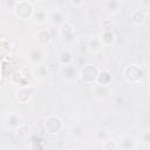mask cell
Here are the masks:
<instances>
[{
	"label": "cell",
	"instance_id": "6da1fadb",
	"mask_svg": "<svg viewBox=\"0 0 150 150\" xmlns=\"http://www.w3.org/2000/svg\"><path fill=\"white\" fill-rule=\"evenodd\" d=\"M14 14L16 18L21 19V20H28L34 15V6L30 1L28 0H21V1H16L14 4L13 7Z\"/></svg>",
	"mask_w": 150,
	"mask_h": 150
},
{
	"label": "cell",
	"instance_id": "7a4b0ae2",
	"mask_svg": "<svg viewBox=\"0 0 150 150\" xmlns=\"http://www.w3.org/2000/svg\"><path fill=\"white\" fill-rule=\"evenodd\" d=\"M98 74H100V70L94 64H86L83 66L80 71H79V77L82 82L84 83H95L97 81V77H98Z\"/></svg>",
	"mask_w": 150,
	"mask_h": 150
},
{
	"label": "cell",
	"instance_id": "3957f363",
	"mask_svg": "<svg viewBox=\"0 0 150 150\" xmlns=\"http://www.w3.org/2000/svg\"><path fill=\"white\" fill-rule=\"evenodd\" d=\"M124 79L129 83H138L144 77V70L137 64H130L124 68Z\"/></svg>",
	"mask_w": 150,
	"mask_h": 150
},
{
	"label": "cell",
	"instance_id": "277c9868",
	"mask_svg": "<svg viewBox=\"0 0 150 150\" xmlns=\"http://www.w3.org/2000/svg\"><path fill=\"white\" fill-rule=\"evenodd\" d=\"M63 128V121L57 115H49L45 121V131L49 135H56Z\"/></svg>",
	"mask_w": 150,
	"mask_h": 150
},
{
	"label": "cell",
	"instance_id": "5b68a950",
	"mask_svg": "<svg viewBox=\"0 0 150 150\" xmlns=\"http://www.w3.org/2000/svg\"><path fill=\"white\" fill-rule=\"evenodd\" d=\"M60 34L64 40H71L74 38V33H75V28L74 25L70 21H62L60 23L59 27Z\"/></svg>",
	"mask_w": 150,
	"mask_h": 150
},
{
	"label": "cell",
	"instance_id": "8992f818",
	"mask_svg": "<svg viewBox=\"0 0 150 150\" xmlns=\"http://www.w3.org/2000/svg\"><path fill=\"white\" fill-rule=\"evenodd\" d=\"M32 94H33V88L32 87H23V88H19L16 91H15V100L19 101L20 103H26L30 100L32 97Z\"/></svg>",
	"mask_w": 150,
	"mask_h": 150
},
{
	"label": "cell",
	"instance_id": "52a82bcc",
	"mask_svg": "<svg viewBox=\"0 0 150 150\" xmlns=\"http://www.w3.org/2000/svg\"><path fill=\"white\" fill-rule=\"evenodd\" d=\"M117 146L120 150H134L136 148V139L130 135H124L121 137Z\"/></svg>",
	"mask_w": 150,
	"mask_h": 150
},
{
	"label": "cell",
	"instance_id": "ba28073f",
	"mask_svg": "<svg viewBox=\"0 0 150 150\" xmlns=\"http://www.w3.org/2000/svg\"><path fill=\"white\" fill-rule=\"evenodd\" d=\"M61 74H62V77L66 79V80H68V81H74L79 76V73H77L76 68L73 64L63 66L61 68Z\"/></svg>",
	"mask_w": 150,
	"mask_h": 150
},
{
	"label": "cell",
	"instance_id": "9c48e42d",
	"mask_svg": "<svg viewBox=\"0 0 150 150\" xmlns=\"http://www.w3.org/2000/svg\"><path fill=\"white\" fill-rule=\"evenodd\" d=\"M130 21L135 26H139L145 21V12L143 9H134L130 13Z\"/></svg>",
	"mask_w": 150,
	"mask_h": 150
},
{
	"label": "cell",
	"instance_id": "30bf717a",
	"mask_svg": "<svg viewBox=\"0 0 150 150\" xmlns=\"http://www.w3.org/2000/svg\"><path fill=\"white\" fill-rule=\"evenodd\" d=\"M98 39L103 46H111L116 40V35L112 30H103V33Z\"/></svg>",
	"mask_w": 150,
	"mask_h": 150
},
{
	"label": "cell",
	"instance_id": "8fae6325",
	"mask_svg": "<svg viewBox=\"0 0 150 150\" xmlns=\"http://www.w3.org/2000/svg\"><path fill=\"white\" fill-rule=\"evenodd\" d=\"M36 40H38L39 45L46 46L52 41V34L48 29H40L36 35Z\"/></svg>",
	"mask_w": 150,
	"mask_h": 150
},
{
	"label": "cell",
	"instance_id": "7c38bea8",
	"mask_svg": "<svg viewBox=\"0 0 150 150\" xmlns=\"http://www.w3.org/2000/svg\"><path fill=\"white\" fill-rule=\"evenodd\" d=\"M111 79H112V77H111L110 71H108V70H102V71H100V74H98V77H97L96 83H97L100 87H107L108 84H110Z\"/></svg>",
	"mask_w": 150,
	"mask_h": 150
},
{
	"label": "cell",
	"instance_id": "4fadbf2b",
	"mask_svg": "<svg viewBox=\"0 0 150 150\" xmlns=\"http://www.w3.org/2000/svg\"><path fill=\"white\" fill-rule=\"evenodd\" d=\"M73 54L68 50V49H63L60 54H59V62L63 66H68V64H71L73 62Z\"/></svg>",
	"mask_w": 150,
	"mask_h": 150
},
{
	"label": "cell",
	"instance_id": "5bb4252c",
	"mask_svg": "<svg viewBox=\"0 0 150 150\" xmlns=\"http://www.w3.org/2000/svg\"><path fill=\"white\" fill-rule=\"evenodd\" d=\"M12 81H13L15 84H18L20 88L28 87V84H29V80L26 79L25 76H22V74H21L20 71L14 73V74L12 75Z\"/></svg>",
	"mask_w": 150,
	"mask_h": 150
},
{
	"label": "cell",
	"instance_id": "9a60e30c",
	"mask_svg": "<svg viewBox=\"0 0 150 150\" xmlns=\"http://www.w3.org/2000/svg\"><path fill=\"white\" fill-rule=\"evenodd\" d=\"M42 56H43V53L40 48H33L30 52H29V60L33 62V63H38L42 60Z\"/></svg>",
	"mask_w": 150,
	"mask_h": 150
},
{
	"label": "cell",
	"instance_id": "2e32d148",
	"mask_svg": "<svg viewBox=\"0 0 150 150\" xmlns=\"http://www.w3.org/2000/svg\"><path fill=\"white\" fill-rule=\"evenodd\" d=\"M120 7H121V2L117 0H110L105 2V8L110 14H115L120 9Z\"/></svg>",
	"mask_w": 150,
	"mask_h": 150
},
{
	"label": "cell",
	"instance_id": "e0dca14e",
	"mask_svg": "<svg viewBox=\"0 0 150 150\" xmlns=\"http://www.w3.org/2000/svg\"><path fill=\"white\" fill-rule=\"evenodd\" d=\"M29 150H46L43 141L42 139H33V141H30Z\"/></svg>",
	"mask_w": 150,
	"mask_h": 150
},
{
	"label": "cell",
	"instance_id": "ac0fdd59",
	"mask_svg": "<svg viewBox=\"0 0 150 150\" xmlns=\"http://www.w3.org/2000/svg\"><path fill=\"white\" fill-rule=\"evenodd\" d=\"M8 125L12 128H15V129H18L20 127V118L16 114H11L8 116Z\"/></svg>",
	"mask_w": 150,
	"mask_h": 150
},
{
	"label": "cell",
	"instance_id": "d6986e66",
	"mask_svg": "<svg viewBox=\"0 0 150 150\" xmlns=\"http://www.w3.org/2000/svg\"><path fill=\"white\" fill-rule=\"evenodd\" d=\"M33 16H34V18H35V20H36L38 22H40V23L45 22V21H46V19H47L46 11H43V9H38V11H35Z\"/></svg>",
	"mask_w": 150,
	"mask_h": 150
},
{
	"label": "cell",
	"instance_id": "ffe728a7",
	"mask_svg": "<svg viewBox=\"0 0 150 150\" xmlns=\"http://www.w3.org/2000/svg\"><path fill=\"white\" fill-rule=\"evenodd\" d=\"M47 70H48L49 73H52V74H54V73L61 70V69H60V62H59V61H52V62L47 66Z\"/></svg>",
	"mask_w": 150,
	"mask_h": 150
},
{
	"label": "cell",
	"instance_id": "44dd1931",
	"mask_svg": "<svg viewBox=\"0 0 150 150\" xmlns=\"http://www.w3.org/2000/svg\"><path fill=\"white\" fill-rule=\"evenodd\" d=\"M89 47H90L91 50H94V52H98V50L102 49L103 45H102V42L100 41V39H95V40H93V41L90 42Z\"/></svg>",
	"mask_w": 150,
	"mask_h": 150
},
{
	"label": "cell",
	"instance_id": "7402d4cb",
	"mask_svg": "<svg viewBox=\"0 0 150 150\" xmlns=\"http://www.w3.org/2000/svg\"><path fill=\"white\" fill-rule=\"evenodd\" d=\"M103 146H104L105 150H116L117 144L112 139H105L104 143H103Z\"/></svg>",
	"mask_w": 150,
	"mask_h": 150
},
{
	"label": "cell",
	"instance_id": "603a6c76",
	"mask_svg": "<svg viewBox=\"0 0 150 150\" xmlns=\"http://www.w3.org/2000/svg\"><path fill=\"white\" fill-rule=\"evenodd\" d=\"M20 73L22 74V76H25L26 79H30L32 77V75H33V69L30 68V67H23L21 70H20Z\"/></svg>",
	"mask_w": 150,
	"mask_h": 150
},
{
	"label": "cell",
	"instance_id": "cb8c5ba5",
	"mask_svg": "<svg viewBox=\"0 0 150 150\" xmlns=\"http://www.w3.org/2000/svg\"><path fill=\"white\" fill-rule=\"evenodd\" d=\"M142 141L145 143V144H149L150 143V131H146L142 135Z\"/></svg>",
	"mask_w": 150,
	"mask_h": 150
},
{
	"label": "cell",
	"instance_id": "d4e9b609",
	"mask_svg": "<svg viewBox=\"0 0 150 150\" xmlns=\"http://www.w3.org/2000/svg\"><path fill=\"white\" fill-rule=\"evenodd\" d=\"M61 19H62V15H61L60 12H56V13L53 14V20L54 21H61Z\"/></svg>",
	"mask_w": 150,
	"mask_h": 150
},
{
	"label": "cell",
	"instance_id": "484cf974",
	"mask_svg": "<svg viewBox=\"0 0 150 150\" xmlns=\"http://www.w3.org/2000/svg\"><path fill=\"white\" fill-rule=\"evenodd\" d=\"M84 4V1H70V5H73V6H81V5H83Z\"/></svg>",
	"mask_w": 150,
	"mask_h": 150
},
{
	"label": "cell",
	"instance_id": "4316f807",
	"mask_svg": "<svg viewBox=\"0 0 150 150\" xmlns=\"http://www.w3.org/2000/svg\"><path fill=\"white\" fill-rule=\"evenodd\" d=\"M67 150H76V149H74V148H69V149H67Z\"/></svg>",
	"mask_w": 150,
	"mask_h": 150
}]
</instances>
